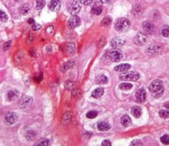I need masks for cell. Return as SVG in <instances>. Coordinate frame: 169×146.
<instances>
[{"mask_svg":"<svg viewBox=\"0 0 169 146\" xmlns=\"http://www.w3.org/2000/svg\"><path fill=\"white\" fill-rule=\"evenodd\" d=\"M112 0H100V2H101L102 3L104 4H106V3H110Z\"/></svg>","mask_w":169,"mask_h":146,"instance_id":"44","label":"cell"},{"mask_svg":"<svg viewBox=\"0 0 169 146\" xmlns=\"http://www.w3.org/2000/svg\"><path fill=\"white\" fill-rule=\"evenodd\" d=\"M81 8V3L79 0H73L69 6V12L72 15H77L80 12Z\"/></svg>","mask_w":169,"mask_h":146,"instance_id":"5","label":"cell"},{"mask_svg":"<svg viewBox=\"0 0 169 146\" xmlns=\"http://www.w3.org/2000/svg\"><path fill=\"white\" fill-rule=\"evenodd\" d=\"M131 113L135 118H140L142 114V108L140 107H134L131 109Z\"/></svg>","mask_w":169,"mask_h":146,"instance_id":"22","label":"cell"},{"mask_svg":"<svg viewBox=\"0 0 169 146\" xmlns=\"http://www.w3.org/2000/svg\"><path fill=\"white\" fill-rule=\"evenodd\" d=\"M102 10H103V9H102L101 5L96 3L95 4L93 7H92L91 11L92 13L93 14H95V15H100V14L102 13Z\"/></svg>","mask_w":169,"mask_h":146,"instance_id":"20","label":"cell"},{"mask_svg":"<svg viewBox=\"0 0 169 146\" xmlns=\"http://www.w3.org/2000/svg\"><path fill=\"white\" fill-rule=\"evenodd\" d=\"M130 26V21L126 17H120L115 21V28L118 32H125Z\"/></svg>","mask_w":169,"mask_h":146,"instance_id":"2","label":"cell"},{"mask_svg":"<svg viewBox=\"0 0 169 146\" xmlns=\"http://www.w3.org/2000/svg\"><path fill=\"white\" fill-rule=\"evenodd\" d=\"M139 78H140V74L136 71L126 72L119 76V79L124 82H136Z\"/></svg>","mask_w":169,"mask_h":146,"instance_id":"4","label":"cell"},{"mask_svg":"<svg viewBox=\"0 0 169 146\" xmlns=\"http://www.w3.org/2000/svg\"><path fill=\"white\" fill-rule=\"evenodd\" d=\"M45 5V1L44 0H37L36 1V8L37 10H41Z\"/></svg>","mask_w":169,"mask_h":146,"instance_id":"30","label":"cell"},{"mask_svg":"<svg viewBox=\"0 0 169 146\" xmlns=\"http://www.w3.org/2000/svg\"><path fill=\"white\" fill-rule=\"evenodd\" d=\"M67 51L68 54H72L75 53V44H68L67 46Z\"/></svg>","mask_w":169,"mask_h":146,"instance_id":"25","label":"cell"},{"mask_svg":"<svg viewBox=\"0 0 169 146\" xmlns=\"http://www.w3.org/2000/svg\"><path fill=\"white\" fill-rule=\"evenodd\" d=\"M104 88H97L92 91V96L93 98H96V99L100 98V97H101L102 96L104 95Z\"/></svg>","mask_w":169,"mask_h":146,"instance_id":"17","label":"cell"},{"mask_svg":"<svg viewBox=\"0 0 169 146\" xmlns=\"http://www.w3.org/2000/svg\"><path fill=\"white\" fill-rule=\"evenodd\" d=\"M146 41H147L146 36L145 35V33H138V35L136 36V37L134 38V43L139 45V46L144 45L146 43Z\"/></svg>","mask_w":169,"mask_h":146,"instance_id":"10","label":"cell"},{"mask_svg":"<svg viewBox=\"0 0 169 146\" xmlns=\"http://www.w3.org/2000/svg\"><path fill=\"white\" fill-rule=\"evenodd\" d=\"M61 2L60 0H51V2L48 3V8L53 12H57L60 9Z\"/></svg>","mask_w":169,"mask_h":146,"instance_id":"9","label":"cell"},{"mask_svg":"<svg viewBox=\"0 0 169 146\" xmlns=\"http://www.w3.org/2000/svg\"><path fill=\"white\" fill-rule=\"evenodd\" d=\"M29 23L31 25H33L35 23V21H34V20L33 19V18H29Z\"/></svg>","mask_w":169,"mask_h":146,"instance_id":"45","label":"cell"},{"mask_svg":"<svg viewBox=\"0 0 169 146\" xmlns=\"http://www.w3.org/2000/svg\"><path fill=\"white\" fill-rule=\"evenodd\" d=\"M142 28L145 33L148 34H152L155 31V26L150 21H144L142 23Z\"/></svg>","mask_w":169,"mask_h":146,"instance_id":"8","label":"cell"},{"mask_svg":"<svg viewBox=\"0 0 169 146\" xmlns=\"http://www.w3.org/2000/svg\"><path fill=\"white\" fill-rule=\"evenodd\" d=\"M159 115L162 119H168L169 111H168V110H160L159 111Z\"/></svg>","mask_w":169,"mask_h":146,"instance_id":"27","label":"cell"},{"mask_svg":"<svg viewBox=\"0 0 169 146\" xmlns=\"http://www.w3.org/2000/svg\"><path fill=\"white\" fill-rule=\"evenodd\" d=\"M125 40L120 37H116L114 38L113 40L111 41V46L114 48H118L123 46L125 44Z\"/></svg>","mask_w":169,"mask_h":146,"instance_id":"12","label":"cell"},{"mask_svg":"<svg viewBox=\"0 0 169 146\" xmlns=\"http://www.w3.org/2000/svg\"><path fill=\"white\" fill-rule=\"evenodd\" d=\"M118 88H120L121 90H124V91H128L130 89H131L133 88V85L130 83H127V82H123L121 83L118 85Z\"/></svg>","mask_w":169,"mask_h":146,"instance_id":"23","label":"cell"},{"mask_svg":"<svg viewBox=\"0 0 169 146\" xmlns=\"http://www.w3.org/2000/svg\"><path fill=\"white\" fill-rule=\"evenodd\" d=\"M32 29H33V30L34 31L40 30L41 29V25L39 24H37V23H34V24L32 25Z\"/></svg>","mask_w":169,"mask_h":146,"instance_id":"38","label":"cell"},{"mask_svg":"<svg viewBox=\"0 0 169 146\" xmlns=\"http://www.w3.org/2000/svg\"><path fill=\"white\" fill-rule=\"evenodd\" d=\"M79 2H80L81 4H83V5L88 6V5L92 4V0H79Z\"/></svg>","mask_w":169,"mask_h":146,"instance_id":"39","label":"cell"},{"mask_svg":"<svg viewBox=\"0 0 169 146\" xmlns=\"http://www.w3.org/2000/svg\"><path fill=\"white\" fill-rule=\"evenodd\" d=\"M75 84L74 82H66L65 83V88H67V89H73V88H75Z\"/></svg>","mask_w":169,"mask_h":146,"instance_id":"35","label":"cell"},{"mask_svg":"<svg viewBox=\"0 0 169 146\" xmlns=\"http://www.w3.org/2000/svg\"><path fill=\"white\" fill-rule=\"evenodd\" d=\"M149 90L153 94L155 98H160L163 95V92L164 90L163 82L160 80H154L149 85Z\"/></svg>","mask_w":169,"mask_h":146,"instance_id":"1","label":"cell"},{"mask_svg":"<svg viewBox=\"0 0 169 146\" xmlns=\"http://www.w3.org/2000/svg\"><path fill=\"white\" fill-rule=\"evenodd\" d=\"M101 145L110 146L112 145V142H111L110 141H108V140H104V141L101 143Z\"/></svg>","mask_w":169,"mask_h":146,"instance_id":"42","label":"cell"},{"mask_svg":"<svg viewBox=\"0 0 169 146\" xmlns=\"http://www.w3.org/2000/svg\"><path fill=\"white\" fill-rule=\"evenodd\" d=\"M136 99L139 103L144 102L146 99V92L144 88H139L136 92Z\"/></svg>","mask_w":169,"mask_h":146,"instance_id":"11","label":"cell"},{"mask_svg":"<svg viewBox=\"0 0 169 146\" xmlns=\"http://www.w3.org/2000/svg\"><path fill=\"white\" fill-rule=\"evenodd\" d=\"M146 51L149 54H156L161 51V47L159 45H156V44H152L147 48Z\"/></svg>","mask_w":169,"mask_h":146,"instance_id":"13","label":"cell"},{"mask_svg":"<svg viewBox=\"0 0 169 146\" xmlns=\"http://www.w3.org/2000/svg\"><path fill=\"white\" fill-rule=\"evenodd\" d=\"M104 56H107V58L111 59L112 62H119L122 58V52L119 49L115 48L112 50H108Z\"/></svg>","mask_w":169,"mask_h":146,"instance_id":"3","label":"cell"},{"mask_svg":"<svg viewBox=\"0 0 169 146\" xmlns=\"http://www.w3.org/2000/svg\"><path fill=\"white\" fill-rule=\"evenodd\" d=\"M18 96V92L16 90H11L7 92V99L8 101H13L14 100L17 98Z\"/></svg>","mask_w":169,"mask_h":146,"instance_id":"16","label":"cell"},{"mask_svg":"<svg viewBox=\"0 0 169 146\" xmlns=\"http://www.w3.org/2000/svg\"><path fill=\"white\" fill-rule=\"evenodd\" d=\"M164 107L167 108L168 109H169V104H164Z\"/></svg>","mask_w":169,"mask_h":146,"instance_id":"46","label":"cell"},{"mask_svg":"<svg viewBox=\"0 0 169 146\" xmlns=\"http://www.w3.org/2000/svg\"><path fill=\"white\" fill-rule=\"evenodd\" d=\"M111 23H112V18L109 17H104L101 21V25L104 26H108L111 25Z\"/></svg>","mask_w":169,"mask_h":146,"instance_id":"31","label":"cell"},{"mask_svg":"<svg viewBox=\"0 0 169 146\" xmlns=\"http://www.w3.org/2000/svg\"><path fill=\"white\" fill-rule=\"evenodd\" d=\"M160 33L164 37L169 38V25H164Z\"/></svg>","mask_w":169,"mask_h":146,"instance_id":"24","label":"cell"},{"mask_svg":"<svg viewBox=\"0 0 169 146\" xmlns=\"http://www.w3.org/2000/svg\"><path fill=\"white\" fill-rule=\"evenodd\" d=\"M97 115H98L97 111H88L86 114V117L88 118V119H95L97 116Z\"/></svg>","mask_w":169,"mask_h":146,"instance_id":"33","label":"cell"},{"mask_svg":"<svg viewBox=\"0 0 169 146\" xmlns=\"http://www.w3.org/2000/svg\"><path fill=\"white\" fill-rule=\"evenodd\" d=\"M133 12H134V14L135 16H139V15H141V14H142V7H141V6H139V5H135V6L134 7Z\"/></svg>","mask_w":169,"mask_h":146,"instance_id":"26","label":"cell"},{"mask_svg":"<svg viewBox=\"0 0 169 146\" xmlns=\"http://www.w3.org/2000/svg\"><path fill=\"white\" fill-rule=\"evenodd\" d=\"M8 20V16L7 14L4 12V11H2L0 10V21H3V22H5Z\"/></svg>","mask_w":169,"mask_h":146,"instance_id":"34","label":"cell"},{"mask_svg":"<svg viewBox=\"0 0 169 146\" xmlns=\"http://www.w3.org/2000/svg\"><path fill=\"white\" fill-rule=\"evenodd\" d=\"M49 145H50V141L48 139H46V138L41 139V141H39L36 144V145L39 146H47Z\"/></svg>","mask_w":169,"mask_h":146,"instance_id":"28","label":"cell"},{"mask_svg":"<svg viewBox=\"0 0 169 146\" xmlns=\"http://www.w3.org/2000/svg\"><path fill=\"white\" fill-rule=\"evenodd\" d=\"M72 62H67V63L65 64V70H68L69 68H71V66H73V63H72Z\"/></svg>","mask_w":169,"mask_h":146,"instance_id":"43","label":"cell"},{"mask_svg":"<svg viewBox=\"0 0 169 146\" xmlns=\"http://www.w3.org/2000/svg\"><path fill=\"white\" fill-rule=\"evenodd\" d=\"M14 1H16V2H20L21 0H14Z\"/></svg>","mask_w":169,"mask_h":146,"instance_id":"47","label":"cell"},{"mask_svg":"<svg viewBox=\"0 0 169 146\" xmlns=\"http://www.w3.org/2000/svg\"><path fill=\"white\" fill-rule=\"evenodd\" d=\"M80 24H81V19L77 15H73L67 21L68 27L71 29H74L75 28L78 27Z\"/></svg>","mask_w":169,"mask_h":146,"instance_id":"6","label":"cell"},{"mask_svg":"<svg viewBox=\"0 0 169 146\" xmlns=\"http://www.w3.org/2000/svg\"><path fill=\"white\" fill-rule=\"evenodd\" d=\"M97 128L100 131H108L111 128V126L108 122H101L97 125Z\"/></svg>","mask_w":169,"mask_h":146,"instance_id":"18","label":"cell"},{"mask_svg":"<svg viewBox=\"0 0 169 146\" xmlns=\"http://www.w3.org/2000/svg\"><path fill=\"white\" fill-rule=\"evenodd\" d=\"M71 113H69V112L66 113L64 116L63 117V124H64V125L65 124H67L68 122H70V120H71Z\"/></svg>","mask_w":169,"mask_h":146,"instance_id":"32","label":"cell"},{"mask_svg":"<svg viewBox=\"0 0 169 146\" xmlns=\"http://www.w3.org/2000/svg\"><path fill=\"white\" fill-rule=\"evenodd\" d=\"M160 141L164 145H169V136L168 135H164L160 137Z\"/></svg>","mask_w":169,"mask_h":146,"instance_id":"36","label":"cell"},{"mask_svg":"<svg viewBox=\"0 0 169 146\" xmlns=\"http://www.w3.org/2000/svg\"><path fill=\"white\" fill-rule=\"evenodd\" d=\"M120 122H121V124H122V126H125V127H127V126H129L131 124V119H130V118L128 115H123L121 118Z\"/></svg>","mask_w":169,"mask_h":146,"instance_id":"21","label":"cell"},{"mask_svg":"<svg viewBox=\"0 0 169 146\" xmlns=\"http://www.w3.org/2000/svg\"><path fill=\"white\" fill-rule=\"evenodd\" d=\"M29 10H30V7H29V5L27 3L24 4V5H22L21 7V12L23 14H28V12L29 11Z\"/></svg>","mask_w":169,"mask_h":146,"instance_id":"29","label":"cell"},{"mask_svg":"<svg viewBox=\"0 0 169 146\" xmlns=\"http://www.w3.org/2000/svg\"><path fill=\"white\" fill-rule=\"evenodd\" d=\"M142 142L139 140H134L131 142V145H142Z\"/></svg>","mask_w":169,"mask_h":146,"instance_id":"40","label":"cell"},{"mask_svg":"<svg viewBox=\"0 0 169 146\" xmlns=\"http://www.w3.org/2000/svg\"><path fill=\"white\" fill-rule=\"evenodd\" d=\"M130 68H131L130 65L127 64V63H124V64L118 65L117 66H115L114 70L116 72H126L128 71L129 70H130Z\"/></svg>","mask_w":169,"mask_h":146,"instance_id":"15","label":"cell"},{"mask_svg":"<svg viewBox=\"0 0 169 146\" xmlns=\"http://www.w3.org/2000/svg\"><path fill=\"white\" fill-rule=\"evenodd\" d=\"M17 116L14 112H9L5 116V122L8 125H13L17 122Z\"/></svg>","mask_w":169,"mask_h":146,"instance_id":"7","label":"cell"},{"mask_svg":"<svg viewBox=\"0 0 169 146\" xmlns=\"http://www.w3.org/2000/svg\"><path fill=\"white\" fill-rule=\"evenodd\" d=\"M32 101H33V99L31 98V97H29V96H24L23 98L21 100L20 104H19L21 108H26L27 107H29V106L30 105Z\"/></svg>","mask_w":169,"mask_h":146,"instance_id":"14","label":"cell"},{"mask_svg":"<svg viewBox=\"0 0 169 146\" xmlns=\"http://www.w3.org/2000/svg\"><path fill=\"white\" fill-rule=\"evenodd\" d=\"M72 94H73L74 97H76V96H78L80 95V92H79V90H78V88H74V91L72 92Z\"/></svg>","mask_w":169,"mask_h":146,"instance_id":"41","label":"cell"},{"mask_svg":"<svg viewBox=\"0 0 169 146\" xmlns=\"http://www.w3.org/2000/svg\"><path fill=\"white\" fill-rule=\"evenodd\" d=\"M11 44H12V41L9 40L6 42L3 45V50L4 51H7V50H9L11 47Z\"/></svg>","mask_w":169,"mask_h":146,"instance_id":"37","label":"cell"},{"mask_svg":"<svg viewBox=\"0 0 169 146\" xmlns=\"http://www.w3.org/2000/svg\"><path fill=\"white\" fill-rule=\"evenodd\" d=\"M108 78L104 74L98 75V76L96 78V82L97 84H100V85H105V84L108 83Z\"/></svg>","mask_w":169,"mask_h":146,"instance_id":"19","label":"cell"}]
</instances>
